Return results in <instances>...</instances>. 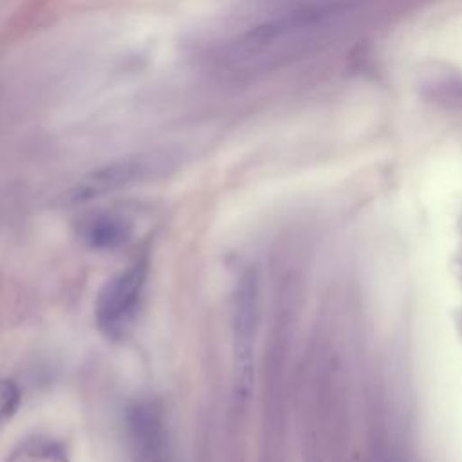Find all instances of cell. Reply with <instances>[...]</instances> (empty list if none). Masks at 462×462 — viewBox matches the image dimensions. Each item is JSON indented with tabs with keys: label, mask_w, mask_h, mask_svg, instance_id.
I'll use <instances>...</instances> for the list:
<instances>
[{
	"label": "cell",
	"mask_w": 462,
	"mask_h": 462,
	"mask_svg": "<svg viewBox=\"0 0 462 462\" xmlns=\"http://www.w3.org/2000/svg\"><path fill=\"white\" fill-rule=\"evenodd\" d=\"M168 166L170 159L157 153H139L116 159L79 179L67 193V200L70 204L90 202L132 184L153 179L164 173Z\"/></svg>",
	"instance_id": "cell-2"
},
{
	"label": "cell",
	"mask_w": 462,
	"mask_h": 462,
	"mask_svg": "<svg viewBox=\"0 0 462 462\" xmlns=\"http://www.w3.org/2000/svg\"><path fill=\"white\" fill-rule=\"evenodd\" d=\"M83 242L96 251H114L132 236V222L116 213H99L81 226Z\"/></svg>",
	"instance_id": "cell-5"
},
{
	"label": "cell",
	"mask_w": 462,
	"mask_h": 462,
	"mask_svg": "<svg viewBox=\"0 0 462 462\" xmlns=\"http://www.w3.org/2000/svg\"><path fill=\"white\" fill-rule=\"evenodd\" d=\"M9 462H67V448L52 437L32 435L13 449Z\"/></svg>",
	"instance_id": "cell-6"
},
{
	"label": "cell",
	"mask_w": 462,
	"mask_h": 462,
	"mask_svg": "<svg viewBox=\"0 0 462 462\" xmlns=\"http://www.w3.org/2000/svg\"><path fill=\"white\" fill-rule=\"evenodd\" d=\"M132 462H171L162 411L150 401H137L125 415Z\"/></svg>",
	"instance_id": "cell-4"
},
{
	"label": "cell",
	"mask_w": 462,
	"mask_h": 462,
	"mask_svg": "<svg viewBox=\"0 0 462 462\" xmlns=\"http://www.w3.org/2000/svg\"><path fill=\"white\" fill-rule=\"evenodd\" d=\"M20 388L13 379H0V422L9 420L20 406Z\"/></svg>",
	"instance_id": "cell-7"
},
{
	"label": "cell",
	"mask_w": 462,
	"mask_h": 462,
	"mask_svg": "<svg viewBox=\"0 0 462 462\" xmlns=\"http://www.w3.org/2000/svg\"><path fill=\"white\" fill-rule=\"evenodd\" d=\"M262 318V280L256 267L245 269L231 298V346H233V395L249 399L254 386L256 341Z\"/></svg>",
	"instance_id": "cell-1"
},
{
	"label": "cell",
	"mask_w": 462,
	"mask_h": 462,
	"mask_svg": "<svg viewBox=\"0 0 462 462\" xmlns=\"http://www.w3.org/2000/svg\"><path fill=\"white\" fill-rule=\"evenodd\" d=\"M148 280V262L135 260L125 271L112 276L96 298V321L99 328L116 336L134 318Z\"/></svg>",
	"instance_id": "cell-3"
}]
</instances>
